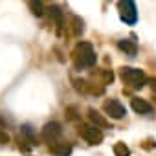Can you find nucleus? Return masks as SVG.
<instances>
[{"instance_id":"2eb2a0df","label":"nucleus","mask_w":156,"mask_h":156,"mask_svg":"<svg viewBox=\"0 0 156 156\" xmlns=\"http://www.w3.org/2000/svg\"><path fill=\"white\" fill-rule=\"evenodd\" d=\"M30 6H31V9H33V15L42 17V4H41V2H37V4H35V2H31Z\"/></svg>"},{"instance_id":"f3484780","label":"nucleus","mask_w":156,"mask_h":156,"mask_svg":"<svg viewBox=\"0 0 156 156\" xmlns=\"http://www.w3.org/2000/svg\"><path fill=\"white\" fill-rule=\"evenodd\" d=\"M151 88L152 92H156V79H151Z\"/></svg>"},{"instance_id":"6e6552de","label":"nucleus","mask_w":156,"mask_h":156,"mask_svg":"<svg viewBox=\"0 0 156 156\" xmlns=\"http://www.w3.org/2000/svg\"><path fill=\"white\" fill-rule=\"evenodd\" d=\"M130 107H132L134 112H138V114H143V116H151V114H152V107H151L145 99L132 98V99H130Z\"/></svg>"},{"instance_id":"ddd939ff","label":"nucleus","mask_w":156,"mask_h":156,"mask_svg":"<svg viewBox=\"0 0 156 156\" xmlns=\"http://www.w3.org/2000/svg\"><path fill=\"white\" fill-rule=\"evenodd\" d=\"M73 24H75V26H73V33H75V35H81L83 30H85V26H83L85 22H83L79 17H73Z\"/></svg>"},{"instance_id":"f257e3e1","label":"nucleus","mask_w":156,"mask_h":156,"mask_svg":"<svg viewBox=\"0 0 156 156\" xmlns=\"http://www.w3.org/2000/svg\"><path fill=\"white\" fill-rule=\"evenodd\" d=\"M72 57H73V64H75L77 70H81V68H92L96 64V61H98V55H96L92 44L85 42V41L79 42L73 48Z\"/></svg>"},{"instance_id":"423d86ee","label":"nucleus","mask_w":156,"mask_h":156,"mask_svg":"<svg viewBox=\"0 0 156 156\" xmlns=\"http://www.w3.org/2000/svg\"><path fill=\"white\" fill-rule=\"evenodd\" d=\"M61 134H62V125H61V123H57V121L46 123V125H44V129H42V140L50 141V145H51V143H55V141L61 138Z\"/></svg>"},{"instance_id":"dca6fc26","label":"nucleus","mask_w":156,"mask_h":156,"mask_svg":"<svg viewBox=\"0 0 156 156\" xmlns=\"http://www.w3.org/2000/svg\"><path fill=\"white\" fill-rule=\"evenodd\" d=\"M0 141H2V143H6V141H9V136H8V134H4L2 130H0Z\"/></svg>"},{"instance_id":"1a4fd4ad","label":"nucleus","mask_w":156,"mask_h":156,"mask_svg":"<svg viewBox=\"0 0 156 156\" xmlns=\"http://www.w3.org/2000/svg\"><path fill=\"white\" fill-rule=\"evenodd\" d=\"M50 152L57 154V156H68L72 152V145L66 143V141H55V143L50 145Z\"/></svg>"},{"instance_id":"f03ea898","label":"nucleus","mask_w":156,"mask_h":156,"mask_svg":"<svg viewBox=\"0 0 156 156\" xmlns=\"http://www.w3.org/2000/svg\"><path fill=\"white\" fill-rule=\"evenodd\" d=\"M119 75H121L123 83L129 85V87L134 88V90H140V88L147 83V77H145L143 70H140V68L123 66V68H119Z\"/></svg>"},{"instance_id":"f8f14e48","label":"nucleus","mask_w":156,"mask_h":156,"mask_svg":"<svg viewBox=\"0 0 156 156\" xmlns=\"http://www.w3.org/2000/svg\"><path fill=\"white\" fill-rule=\"evenodd\" d=\"M114 154L116 156H130V149L123 143V141H118L114 145Z\"/></svg>"},{"instance_id":"9b49d317","label":"nucleus","mask_w":156,"mask_h":156,"mask_svg":"<svg viewBox=\"0 0 156 156\" xmlns=\"http://www.w3.org/2000/svg\"><path fill=\"white\" fill-rule=\"evenodd\" d=\"M48 11H50L51 19H53V20H55V24H57V33H61V30H62V26H64V20H62V11H61L57 6H50V8H48Z\"/></svg>"},{"instance_id":"39448f33","label":"nucleus","mask_w":156,"mask_h":156,"mask_svg":"<svg viewBox=\"0 0 156 156\" xmlns=\"http://www.w3.org/2000/svg\"><path fill=\"white\" fill-rule=\"evenodd\" d=\"M103 110H105L107 116H110L112 119H121V118L127 114L125 107H123L118 99H108V101H105V103H103Z\"/></svg>"},{"instance_id":"4468645a","label":"nucleus","mask_w":156,"mask_h":156,"mask_svg":"<svg viewBox=\"0 0 156 156\" xmlns=\"http://www.w3.org/2000/svg\"><path fill=\"white\" fill-rule=\"evenodd\" d=\"M22 136H26L30 141H33V136H35V132H33V127L31 125H22Z\"/></svg>"},{"instance_id":"7ed1b4c3","label":"nucleus","mask_w":156,"mask_h":156,"mask_svg":"<svg viewBox=\"0 0 156 156\" xmlns=\"http://www.w3.org/2000/svg\"><path fill=\"white\" fill-rule=\"evenodd\" d=\"M118 9H119V17L125 24H136L138 20V9H136V4L132 0H121L118 2Z\"/></svg>"},{"instance_id":"0eeeda50","label":"nucleus","mask_w":156,"mask_h":156,"mask_svg":"<svg viewBox=\"0 0 156 156\" xmlns=\"http://www.w3.org/2000/svg\"><path fill=\"white\" fill-rule=\"evenodd\" d=\"M118 48L121 51H125V55H129V57H136V53H138V44H136L134 39H121V41H118Z\"/></svg>"},{"instance_id":"20e7f679","label":"nucleus","mask_w":156,"mask_h":156,"mask_svg":"<svg viewBox=\"0 0 156 156\" xmlns=\"http://www.w3.org/2000/svg\"><path fill=\"white\" fill-rule=\"evenodd\" d=\"M79 134L83 140H87L90 145H99L103 141V132L101 129H98L96 125H81Z\"/></svg>"},{"instance_id":"9d476101","label":"nucleus","mask_w":156,"mask_h":156,"mask_svg":"<svg viewBox=\"0 0 156 156\" xmlns=\"http://www.w3.org/2000/svg\"><path fill=\"white\" fill-rule=\"evenodd\" d=\"M88 118L92 119V123H94L98 129H108V127H110V123H108L96 108H88Z\"/></svg>"}]
</instances>
